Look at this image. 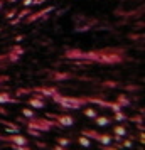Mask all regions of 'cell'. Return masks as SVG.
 <instances>
[{
    "label": "cell",
    "instance_id": "cell-1",
    "mask_svg": "<svg viewBox=\"0 0 145 150\" xmlns=\"http://www.w3.org/2000/svg\"><path fill=\"white\" fill-rule=\"evenodd\" d=\"M52 100L56 103H59L64 110H78L88 101L86 98H71V96H61V95H57V93L52 95Z\"/></svg>",
    "mask_w": 145,
    "mask_h": 150
},
{
    "label": "cell",
    "instance_id": "cell-2",
    "mask_svg": "<svg viewBox=\"0 0 145 150\" xmlns=\"http://www.w3.org/2000/svg\"><path fill=\"white\" fill-rule=\"evenodd\" d=\"M29 128H37L39 132L44 130V132H47L51 130L52 127H56L57 123L56 122H51V120H44V118H34V120H29Z\"/></svg>",
    "mask_w": 145,
    "mask_h": 150
},
{
    "label": "cell",
    "instance_id": "cell-3",
    "mask_svg": "<svg viewBox=\"0 0 145 150\" xmlns=\"http://www.w3.org/2000/svg\"><path fill=\"white\" fill-rule=\"evenodd\" d=\"M83 135L84 137H91V138H95V140H98V142H101L103 145H108V143L111 142V138H113V137H110V135H100V133L91 132V130H83Z\"/></svg>",
    "mask_w": 145,
    "mask_h": 150
},
{
    "label": "cell",
    "instance_id": "cell-4",
    "mask_svg": "<svg viewBox=\"0 0 145 150\" xmlns=\"http://www.w3.org/2000/svg\"><path fill=\"white\" fill-rule=\"evenodd\" d=\"M2 140H7L12 143V149L15 147H27V138H24L21 135H14V137H2Z\"/></svg>",
    "mask_w": 145,
    "mask_h": 150
},
{
    "label": "cell",
    "instance_id": "cell-5",
    "mask_svg": "<svg viewBox=\"0 0 145 150\" xmlns=\"http://www.w3.org/2000/svg\"><path fill=\"white\" fill-rule=\"evenodd\" d=\"M52 118H54L59 125H62V127H71V125L74 123V118L69 116V115H52Z\"/></svg>",
    "mask_w": 145,
    "mask_h": 150
},
{
    "label": "cell",
    "instance_id": "cell-6",
    "mask_svg": "<svg viewBox=\"0 0 145 150\" xmlns=\"http://www.w3.org/2000/svg\"><path fill=\"white\" fill-rule=\"evenodd\" d=\"M42 95H37V96H32V98H29V105L30 106H34V108H44V105L46 103L42 101Z\"/></svg>",
    "mask_w": 145,
    "mask_h": 150
},
{
    "label": "cell",
    "instance_id": "cell-7",
    "mask_svg": "<svg viewBox=\"0 0 145 150\" xmlns=\"http://www.w3.org/2000/svg\"><path fill=\"white\" fill-rule=\"evenodd\" d=\"M17 98H12L8 93H0V103H17Z\"/></svg>",
    "mask_w": 145,
    "mask_h": 150
},
{
    "label": "cell",
    "instance_id": "cell-8",
    "mask_svg": "<svg viewBox=\"0 0 145 150\" xmlns=\"http://www.w3.org/2000/svg\"><path fill=\"white\" fill-rule=\"evenodd\" d=\"M51 10H52V7L46 8V10H41V12H37L35 15H32V17H29L27 21H29V22H34V21H37V19H41V17H44V15L47 14V12H51Z\"/></svg>",
    "mask_w": 145,
    "mask_h": 150
},
{
    "label": "cell",
    "instance_id": "cell-9",
    "mask_svg": "<svg viewBox=\"0 0 145 150\" xmlns=\"http://www.w3.org/2000/svg\"><path fill=\"white\" fill-rule=\"evenodd\" d=\"M95 123L96 125H100V127H105V125H108L110 123V118L108 116H95Z\"/></svg>",
    "mask_w": 145,
    "mask_h": 150
},
{
    "label": "cell",
    "instance_id": "cell-10",
    "mask_svg": "<svg viewBox=\"0 0 145 150\" xmlns=\"http://www.w3.org/2000/svg\"><path fill=\"white\" fill-rule=\"evenodd\" d=\"M115 138H122V137H125V133H127V130H125V127H115Z\"/></svg>",
    "mask_w": 145,
    "mask_h": 150
},
{
    "label": "cell",
    "instance_id": "cell-11",
    "mask_svg": "<svg viewBox=\"0 0 145 150\" xmlns=\"http://www.w3.org/2000/svg\"><path fill=\"white\" fill-rule=\"evenodd\" d=\"M84 115L90 116V118H95V116H96L98 113H96V110H93V108H86V110H84Z\"/></svg>",
    "mask_w": 145,
    "mask_h": 150
},
{
    "label": "cell",
    "instance_id": "cell-12",
    "mask_svg": "<svg viewBox=\"0 0 145 150\" xmlns=\"http://www.w3.org/2000/svg\"><path fill=\"white\" fill-rule=\"evenodd\" d=\"M22 113H24V116H29V118H34V111H32V110H24V111H22Z\"/></svg>",
    "mask_w": 145,
    "mask_h": 150
},
{
    "label": "cell",
    "instance_id": "cell-13",
    "mask_svg": "<svg viewBox=\"0 0 145 150\" xmlns=\"http://www.w3.org/2000/svg\"><path fill=\"white\" fill-rule=\"evenodd\" d=\"M79 143H81V145H84V147H88V145H90V140H88V138L83 135L81 138H79Z\"/></svg>",
    "mask_w": 145,
    "mask_h": 150
},
{
    "label": "cell",
    "instance_id": "cell-14",
    "mask_svg": "<svg viewBox=\"0 0 145 150\" xmlns=\"http://www.w3.org/2000/svg\"><path fill=\"white\" fill-rule=\"evenodd\" d=\"M118 105H120V106L128 105V100H127V98H123V96H120V98H118Z\"/></svg>",
    "mask_w": 145,
    "mask_h": 150
},
{
    "label": "cell",
    "instance_id": "cell-15",
    "mask_svg": "<svg viewBox=\"0 0 145 150\" xmlns=\"http://www.w3.org/2000/svg\"><path fill=\"white\" fill-rule=\"evenodd\" d=\"M115 118H117V120H125L127 116H125L123 113H120V110H118V111H117V116H115Z\"/></svg>",
    "mask_w": 145,
    "mask_h": 150
},
{
    "label": "cell",
    "instance_id": "cell-16",
    "mask_svg": "<svg viewBox=\"0 0 145 150\" xmlns=\"http://www.w3.org/2000/svg\"><path fill=\"white\" fill-rule=\"evenodd\" d=\"M57 140H59V143H61V145H68V143H69L68 138H57Z\"/></svg>",
    "mask_w": 145,
    "mask_h": 150
},
{
    "label": "cell",
    "instance_id": "cell-17",
    "mask_svg": "<svg viewBox=\"0 0 145 150\" xmlns=\"http://www.w3.org/2000/svg\"><path fill=\"white\" fill-rule=\"evenodd\" d=\"M14 15H15V10H10V12H8V14L5 15V17H7V19H12Z\"/></svg>",
    "mask_w": 145,
    "mask_h": 150
},
{
    "label": "cell",
    "instance_id": "cell-18",
    "mask_svg": "<svg viewBox=\"0 0 145 150\" xmlns=\"http://www.w3.org/2000/svg\"><path fill=\"white\" fill-rule=\"evenodd\" d=\"M7 79H8L7 76H0V84H2V83H4V81H7Z\"/></svg>",
    "mask_w": 145,
    "mask_h": 150
},
{
    "label": "cell",
    "instance_id": "cell-19",
    "mask_svg": "<svg viewBox=\"0 0 145 150\" xmlns=\"http://www.w3.org/2000/svg\"><path fill=\"white\" fill-rule=\"evenodd\" d=\"M32 4V0H24V5H30Z\"/></svg>",
    "mask_w": 145,
    "mask_h": 150
},
{
    "label": "cell",
    "instance_id": "cell-20",
    "mask_svg": "<svg viewBox=\"0 0 145 150\" xmlns=\"http://www.w3.org/2000/svg\"><path fill=\"white\" fill-rule=\"evenodd\" d=\"M2 5H4V0H0V8H2Z\"/></svg>",
    "mask_w": 145,
    "mask_h": 150
},
{
    "label": "cell",
    "instance_id": "cell-21",
    "mask_svg": "<svg viewBox=\"0 0 145 150\" xmlns=\"http://www.w3.org/2000/svg\"><path fill=\"white\" fill-rule=\"evenodd\" d=\"M10 2H15V0H10Z\"/></svg>",
    "mask_w": 145,
    "mask_h": 150
}]
</instances>
